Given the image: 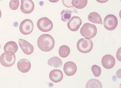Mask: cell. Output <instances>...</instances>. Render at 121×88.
Returning a JSON list of instances; mask_svg holds the SVG:
<instances>
[{"instance_id":"obj_1","label":"cell","mask_w":121,"mask_h":88,"mask_svg":"<svg viewBox=\"0 0 121 88\" xmlns=\"http://www.w3.org/2000/svg\"><path fill=\"white\" fill-rule=\"evenodd\" d=\"M37 45L42 51L48 52L54 48L55 44L54 39L51 35L47 34L41 35L38 38Z\"/></svg>"},{"instance_id":"obj_2","label":"cell","mask_w":121,"mask_h":88,"mask_svg":"<svg viewBox=\"0 0 121 88\" xmlns=\"http://www.w3.org/2000/svg\"><path fill=\"white\" fill-rule=\"evenodd\" d=\"M97 31L96 27L95 25L87 23L82 26L80 29V33L85 38L91 39L95 36Z\"/></svg>"},{"instance_id":"obj_3","label":"cell","mask_w":121,"mask_h":88,"mask_svg":"<svg viewBox=\"0 0 121 88\" xmlns=\"http://www.w3.org/2000/svg\"><path fill=\"white\" fill-rule=\"evenodd\" d=\"M93 44L90 39L85 38L80 39L77 44V47L78 50L83 53H87L90 52L92 50Z\"/></svg>"},{"instance_id":"obj_4","label":"cell","mask_w":121,"mask_h":88,"mask_svg":"<svg viewBox=\"0 0 121 88\" xmlns=\"http://www.w3.org/2000/svg\"><path fill=\"white\" fill-rule=\"evenodd\" d=\"M118 21L116 17L114 15L110 14L107 15L104 18L103 24L104 27L107 29L112 30L117 27Z\"/></svg>"},{"instance_id":"obj_5","label":"cell","mask_w":121,"mask_h":88,"mask_svg":"<svg viewBox=\"0 0 121 88\" xmlns=\"http://www.w3.org/2000/svg\"><path fill=\"white\" fill-rule=\"evenodd\" d=\"M37 26L40 30L44 32L49 31L53 27L52 21L46 17H42L39 19L37 22Z\"/></svg>"},{"instance_id":"obj_6","label":"cell","mask_w":121,"mask_h":88,"mask_svg":"<svg viewBox=\"0 0 121 88\" xmlns=\"http://www.w3.org/2000/svg\"><path fill=\"white\" fill-rule=\"evenodd\" d=\"M19 28L20 31L22 34L24 35H28L33 30V24L31 20L26 19L21 22Z\"/></svg>"},{"instance_id":"obj_7","label":"cell","mask_w":121,"mask_h":88,"mask_svg":"<svg viewBox=\"0 0 121 88\" xmlns=\"http://www.w3.org/2000/svg\"><path fill=\"white\" fill-rule=\"evenodd\" d=\"M34 7V3L31 0H21L20 9L23 13L26 14L31 13Z\"/></svg>"},{"instance_id":"obj_8","label":"cell","mask_w":121,"mask_h":88,"mask_svg":"<svg viewBox=\"0 0 121 88\" xmlns=\"http://www.w3.org/2000/svg\"><path fill=\"white\" fill-rule=\"evenodd\" d=\"M16 60L15 54L12 56H9L3 53L0 57V62L3 66L9 67L12 66Z\"/></svg>"},{"instance_id":"obj_9","label":"cell","mask_w":121,"mask_h":88,"mask_svg":"<svg viewBox=\"0 0 121 88\" xmlns=\"http://www.w3.org/2000/svg\"><path fill=\"white\" fill-rule=\"evenodd\" d=\"M5 54L9 56L14 55L18 49V46L17 43L14 41H10L6 43L4 48Z\"/></svg>"},{"instance_id":"obj_10","label":"cell","mask_w":121,"mask_h":88,"mask_svg":"<svg viewBox=\"0 0 121 88\" xmlns=\"http://www.w3.org/2000/svg\"><path fill=\"white\" fill-rule=\"evenodd\" d=\"M18 43L23 52L27 55L32 54L34 50L33 46L26 41L22 39H19Z\"/></svg>"},{"instance_id":"obj_11","label":"cell","mask_w":121,"mask_h":88,"mask_svg":"<svg viewBox=\"0 0 121 88\" xmlns=\"http://www.w3.org/2000/svg\"><path fill=\"white\" fill-rule=\"evenodd\" d=\"M82 23V21L80 17L77 16H74L68 23L67 25L70 30L75 31L78 29Z\"/></svg>"},{"instance_id":"obj_12","label":"cell","mask_w":121,"mask_h":88,"mask_svg":"<svg viewBox=\"0 0 121 88\" xmlns=\"http://www.w3.org/2000/svg\"><path fill=\"white\" fill-rule=\"evenodd\" d=\"M101 63L104 68L110 69L112 68L115 65V60L114 58L111 55L106 54L102 58Z\"/></svg>"},{"instance_id":"obj_13","label":"cell","mask_w":121,"mask_h":88,"mask_svg":"<svg viewBox=\"0 0 121 88\" xmlns=\"http://www.w3.org/2000/svg\"><path fill=\"white\" fill-rule=\"evenodd\" d=\"M77 69L75 64L71 61L66 62L63 67L64 71L66 75L68 76L73 75L76 73Z\"/></svg>"},{"instance_id":"obj_14","label":"cell","mask_w":121,"mask_h":88,"mask_svg":"<svg viewBox=\"0 0 121 88\" xmlns=\"http://www.w3.org/2000/svg\"><path fill=\"white\" fill-rule=\"evenodd\" d=\"M17 66L19 70L21 72L24 73L28 71L31 67L30 62L25 59L20 60L18 62Z\"/></svg>"},{"instance_id":"obj_15","label":"cell","mask_w":121,"mask_h":88,"mask_svg":"<svg viewBox=\"0 0 121 88\" xmlns=\"http://www.w3.org/2000/svg\"><path fill=\"white\" fill-rule=\"evenodd\" d=\"M49 76L52 81L57 83L60 82L62 80L63 74L61 70L59 69H54L50 73Z\"/></svg>"},{"instance_id":"obj_16","label":"cell","mask_w":121,"mask_h":88,"mask_svg":"<svg viewBox=\"0 0 121 88\" xmlns=\"http://www.w3.org/2000/svg\"><path fill=\"white\" fill-rule=\"evenodd\" d=\"M88 18L89 20L93 23L103 24L100 16L96 12H92L90 13L88 15Z\"/></svg>"},{"instance_id":"obj_17","label":"cell","mask_w":121,"mask_h":88,"mask_svg":"<svg viewBox=\"0 0 121 88\" xmlns=\"http://www.w3.org/2000/svg\"><path fill=\"white\" fill-rule=\"evenodd\" d=\"M48 64L53 66L55 68L61 67L62 65V62L59 58L54 56L49 59L48 61Z\"/></svg>"},{"instance_id":"obj_18","label":"cell","mask_w":121,"mask_h":88,"mask_svg":"<svg viewBox=\"0 0 121 88\" xmlns=\"http://www.w3.org/2000/svg\"><path fill=\"white\" fill-rule=\"evenodd\" d=\"M86 88H102V86L101 82L95 79H92L89 80L86 85Z\"/></svg>"},{"instance_id":"obj_19","label":"cell","mask_w":121,"mask_h":88,"mask_svg":"<svg viewBox=\"0 0 121 88\" xmlns=\"http://www.w3.org/2000/svg\"><path fill=\"white\" fill-rule=\"evenodd\" d=\"M59 54L60 56L62 58H65L67 57L70 52V49L67 46L63 45L59 48Z\"/></svg>"},{"instance_id":"obj_20","label":"cell","mask_w":121,"mask_h":88,"mask_svg":"<svg viewBox=\"0 0 121 88\" xmlns=\"http://www.w3.org/2000/svg\"><path fill=\"white\" fill-rule=\"evenodd\" d=\"M72 11L69 9H65L60 13L61 20L65 22L68 21L70 19Z\"/></svg>"},{"instance_id":"obj_21","label":"cell","mask_w":121,"mask_h":88,"mask_svg":"<svg viewBox=\"0 0 121 88\" xmlns=\"http://www.w3.org/2000/svg\"><path fill=\"white\" fill-rule=\"evenodd\" d=\"M87 0H72V5L76 8L81 9L84 8L87 5Z\"/></svg>"},{"instance_id":"obj_22","label":"cell","mask_w":121,"mask_h":88,"mask_svg":"<svg viewBox=\"0 0 121 88\" xmlns=\"http://www.w3.org/2000/svg\"><path fill=\"white\" fill-rule=\"evenodd\" d=\"M91 69L94 75L95 76L98 77L100 75L101 70L99 67L96 65H93L92 66Z\"/></svg>"},{"instance_id":"obj_23","label":"cell","mask_w":121,"mask_h":88,"mask_svg":"<svg viewBox=\"0 0 121 88\" xmlns=\"http://www.w3.org/2000/svg\"><path fill=\"white\" fill-rule=\"evenodd\" d=\"M19 4V0H11L9 3V6L11 9L13 10L17 9Z\"/></svg>"},{"instance_id":"obj_24","label":"cell","mask_w":121,"mask_h":88,"mask_svg":"<svg viewBox=\"0 0 121 88\" xmlns=\"http://www.w3.org/2000/svg\"><path fill=\"white\" fill-rule=\"evenodd\" d=\"M72 0H62L64 5L67 8L73 7L72 4Z\"/></svg>"},{"instance_id":"obj_25","label":"cell","mask_w":121,"mask_h":88,"mask_svg":"<svg viewBox=\"0 0 121 88\" xmlns=\"http://www.w3.org/2000/svg\"><path fill=\"white\" fill-rule=\"evenodd\" d=\"M97 1L100 3H104L107 2L108 0H96Z\"/></svg>"},{"instance_id":"obj_26","label":"cell","mask_w":121,"mask_h":88,"mask_svg":"<svg viewBox=\"0 0 121 88\" xmlns=\"http://www.w3.org/2000/svg\"><path fill=\"white\" fill-rule=\"evenodd\" d=\"M49 1L52 3H56L59 0H48Z\"/></svg>"},{"instance_id":"obj_27","label":"cell","mask_w":121,"mask_h":88,"mask_svg":"<svg viewBox=\"0 0 121 88\" xmlns=\"http://www.w3.org/2000/svg\"><path fill=\"white\" fill-rule=\"evenodd\" d=\"M1 16V11L0 10V18Z\"/></svg>"},{"instance_id":"obj_28","label":"cell","mask_w":121,"mask_h":88,"mask_svg":"<svg viewBox=\"0 0 121 88\" xmlns=\"http://www.w3.org/2000/svg\"></svg>"},{"instance_id":"obj_29","label":"cell","mask_w":121,"mask_h":88,"mask_svg":"<svg viewBox=\"0 0 121 88\" xmlns=\"http://www.w3.org/2000/svg\"><path fill=\"white\" fill-rule=\"evenodd\" d=\"M0 0V1H1V0Z\"/></svg>"}]
</instances>
